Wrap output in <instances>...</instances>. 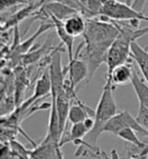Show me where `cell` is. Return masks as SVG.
<instances>
[{"instance_id":"obj_1","label":"cell","mask_w":148,"mask_h":159,"mask_svg":"<svg viewBox=\"0 0 148 159\" xmlns=\"http://www.w3.org/2000/svg\"><path fill=\"white\" fill-rule=\"evenodd\" d=\"M112 91V81H111L110 78H107L105 85L103 87V92L101 94L97 107L95 109V117H94L95 124H94L93 129L87 135L88 143L94 146H96L98 137L103 134V130H104L107 122L118 113L117 105H116V101H115Z\"/></svg>"},{"instance_id":"obj_2","label":"cell","mask_w":148,"mask_h":159,"mask_svg":"<svg viewBox=\"0 0 148 159\" xmlns=\"http://www.w3.org/2000/svg\"><path fill=\"white\" fill-rule=\"evenodd\" d=\"M102 20L89 19L83 33V40L94 43H109L112 44L115 39L119 35V29L108 16L102 15Z\"/></svg>"},{"instance_id":"obj_3","label":"cell","mask_w":148,"mask_h":159,"mask_svg":"<svg viewBox=\"0 0 148 159\" xmlns=\"http://www.w3.org/2000/svg\"><path fill=\"white\" fill-rule=\"evenodd\" d=\"M101 15H105L111 20L116 21H131L140 20L148 22V16L142 12L134 9L127 2H122L118 0H103Z\"/></svg>"},{"instance_id":"obj_4","label":"cell","mask_w":148,"mask_h":159,"mask_svg":"<svg viewBox=\"0 0 148 159\" xmlns=\"http://www.w3.org/2000/svg\"><path fill=\"white\" fill-rule=\"evenodd\" d=\"M66 72L68 75V80L74 89L81 84L82 81L87 80L89 81V69L85 59H81L79 56V50L76 49V52L74 55L72 61H68V65L65 67Z\"/></svg>"},{"instance_id":"obj_5","label":"cell","mask_w":148,"mask_h":159,"mask_svg":"<svg viewBox=\"0 0 148 159\" xmlns=\"http://www.w3.org/2000/svg\"><path fill=\"white\" fill-rule=\"evenodd\" d=\"M45 1L46 0H31L30 2L24 5L21 9H16L2 22V30H7L9 28L16 27L24 19L33 15V13H35L36 11H39V8L45 4Z\"/></svg>"},{"instance_id":"obj_6","label":"cell","mask_w":148,"mask_h":159,"mask_svg":"<svg viewBox=\"0 0 148 159\" xmlns=\"http://www.w3.org/2000/svg\"><path fill=\"white\" fill-rule=\"evenodd\" d=\"M30 158H63L61 145L50 136H45L34 150H30Z\"/></svg>"},{"instance_id":"obj_7","label":"cell","mask_w":148,"mask_h":159,"mask_svg":"<svg viewBox=\"0 0 148 159\" xmlns=\"http://www.w3.org/2000/svg\"><path fill=\"white\" fill-rule=\"evenodd\" d=\"M43 7V6H42ZM51 21L54 23V28H56L57 35L60 39L61 43L65 45L66 51H67V56H68V61L73 59V44H74V37L72 35H70L67 31H66L65 27H64V22L63 20H59L58 18H56L54 15L49 13Z\"/></svg>"},{"instance_id":"obj_8","label":"cell","mask_w":148,"mask_h":159,"mask_svg":"<svg viewBox=\"0 0 148 159\" xmlns=\"http://www.w3.org/2000/svg\"><path fill=\"white\" fill-rule=\"evenodd\" d=\"M131 62V61H130ZM130 62L124 63L122 65H118L115 70L111 72L110 75H107V78H110L113 85H127L131 83L132 77H133V71L134 67L130 64Z\"/></svg>"},{"instance_id":"obj_9","label":"cell","mask_w":148,"mask_h":159,"mask_svg":"<svg viewBox=\"0 0 148 159\" xmlns=\"http://www.w3.org/2000/svg\"><path fill=\"white\" fill-rule=\"evenodd\" d=\"M43 8L48 12V13L54 15L56 18H58L59 20H65L66 18H68L70 15L76 13L78 11L75 8H73L72 6L67 4H64L61 1H45V4L43 5Z\"/></svg>"},{"instance_id":"obj_10","label":"cell","mask_w":148,"mask_h":159,"mask_svg":"<svg viewBox=\"0 0 148 159\" xmlns=\"http://www.w3.org/2000/svg\"><path fill=\"white\" fill-rule=\"evenodd\" d=\"M131 57L135 61L142 75L148 81V50L138 44L137 41H133L131 45Z\"/></svg>"},{"instance_id":"obj_11","label":"cell","mask_w":148,"mask_h":159,"mask_svg":"<svg viewBox=\"0 0 148 159\" xmlns=\"http://www.w3.org/2000/svg\"><path fill=\"white\" fill-rule=\"evenodd\" d=\"M131 85L134 89L135 94L138 97L140 105H144L146 108H148V81L146 78H142L139 75V72L135 70L133 71V77L131 80Z\"/></svg>"},{"instance_id":"obj_12","label":"cell","mask_w":148,"mask_h":159,"mask_svg":"<svg viewBox=\"0 0 148 159\" xmlns=\"http://www.w3.org/2000/svg\"><path fill=\"white\" fill-rule=\"evenodd\" d=\"M63 22H64L66 31L73 37L83 35V33L86 30V27H87V21L78 12L70 15L68 18H66Z\"/></svg>"},{"instance_id":"obj_13","label":"cell","mask_w":148,"mask_h":159,"mask_svg":"<svg viewBox=\"0 0 148 159\" xmlns=\"http://www.w3.org/2000/svg\"><path fill=\"white\" fill-rule=\"evenodd\" d=\"M88 116L95 117V111L87 107L82 101H75L74 105L71 106L70 113H68V121L71 123H78L82 122Z\"/></svg>"},{"instance_id":"obj_14","label":"cell","mask_w":148,"mask_h":159,"mask_svg":"<svg viewBox=\"0 0 148 159\" xmlns=\"http://www.w3.org/2000/svg\"><path fill=\"white\" fill-rule=\"evenodd\" d=\"M14 99L16 102V107H19L22 103V98L24 94L26 89L29 86V81H28V77L27 73L22 70V67L16 69L15 72V81H14Z\"/></svg>"},{"instance_id":"obj_15","label":"cell","mask_w":148,"mask_h":159,"mask_svg":"<svg viewBox=\"0 0 148 159\" xmlns=\"http://www.w3.org/2000/svg\"><path fill=\"white\" fill-rule=\"evenodd\" d=\"M117 136L120 137L122 139H124V141L127 142V143L132 144V145L139 146L140 150H141V149L146 145V142L141 141V138H139V137H138V134H137V131H135L134 129L130 128V127H126V128L122 129V130L117 134Z\"/></svg>"},{"instance_id":"obj_16","label":"cell","mask_w":148,"mask_h":159,"mask_svg":"<svg viewBox=\"0 0 148 159\" xmlns=\"http://www.w3.org/2000/svg\"><path fill=\"white\" fill-rule=\"evenodd\" d=\"M8 142L11 151H12V158H30V156H29L30 150H27L20 142L15 141V138Z\"/></svg>"},{"instance_id":"obj_17","label":"cell","mask_w":148,"mask_h":159,"mask_svg":"<svg viewBox=\"0 0 148 159\" xmlns=\"http://www.w3.org/2000/svg\"><path fill=\"white\" fill-rule=\"evenodd\" d=\"M49 49L48 47V43L45 42L44 45L42 48H39L37 51H30L29 53H27V55H23V57H22V65H29L31 63H35L37 62L39 58L42 57L44 55V52H46V50Z\"/></svg>"},{"instance_id":"obj_18","label":"cell","mask_w":148,"mask_h":159,"mask_svg":"<svg viewBox=\"0 0 148 159\" xmlns=\"http://www.w3.org/2000/svg\"><path fill=\"white\" fill-rule=\"evenodd\" d=\"M31 0H0L1 2V12H6L8 9H13L16 7H22L30 2Z\"/></svg>"},{"instance_id":"obj_19","label":"cell","mask_w":148,"mask_h":159,"mask_svg":"<svg viewBox=\"0 0 148 159\" xmlns=\"http://www.w3.org/2000/svg\"><path fill=\"white\" fill-rule=\"evenodd\" d=\"M135 119L138 120V122H139L145 129L148 130V108H146L144 105H140L139 103L138 114L135 116Z\"/></svg>"},{"instance_id":"obj_20","label":"cell","mask_w":148,"mask_h":159,"mask_svg":"<svg viewBox=\"0 0 148 159\" xmlns=\"http://www.w3.org/2000/svg\"><path fill=\"white\" fill-rule=\"evenodd\" d=\"M146 1L147 0H133L132 1V7L137 11H139V12H142V8H144L145 4H146Z\"/></svg>"}]
</instances>
